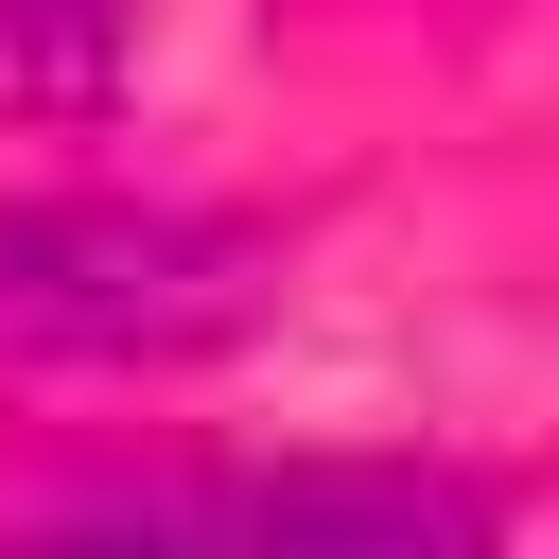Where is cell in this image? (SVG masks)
<instances>
[{
	"label": "cell",
	"instance_id": "obj_3",
	"mask_svg": "<svg viewBox=\"0 0 559 559\" xmlns=\"http://www.w3.org/2000/svg\"><path fill=\"white\" fill-rule=\"evenodd\" d=\"M122 0H0V52H105Z\"/></svg>",
	"mask_w": 559,
	"mask_h": 559
},
{
	"label": "cell",
	"instance_id": "obj_2",
	"mask_svg": "<svg viewBox=\"0 0 559 559\" xmlns=\"http://www.w3.org/2000/svg\"><path fill=\"white\" fill-rule=\"evenodd\" d=\"M0 559H507V489H472L437 454L140 472V489H17Z\"/></svg>",
	"mask_w": 559,
	"mask_h": 559
},
{
	"label": "cell",
	"instance_id": "obj_1",
	"mask_svg": "<svg viewBox=\"0 0 559 559\" xmlns=\"http://www.w3.org/2000/svg\"><path fill=\"white\" fill-rule=\"evenodd\" d=\"M280 314V245L192 192H0V384L210 367Z\"/></svg>",
	"mask_w": 559,
	"mask_h": 559
}]
</instances>
